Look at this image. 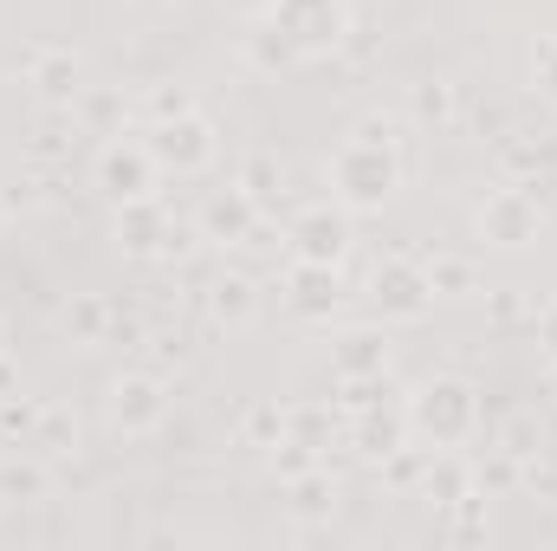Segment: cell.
<instances>
[{"label":"cell","mask_w":557,"mask_h":551,"mask_svg":"<svg viewBox=\"0 0 557 551\" xmlns=\"http://www.w3.org/2000/svg\"><path fill=\"white\" fill-rule=\"evenodd\" d=\"M396 188H403L396 137H389L383 118H363L357 137H344L337 143V156H331V195H337L350 215H370V208L396 201Z\"/></svg>","instance_id":"obj_1"},{"label":"cell","mask_w":557,"mask_h":551,"mask_svg":"<svg viewBox=\"0 0 557 551\" xmlns=\"http://www.w3.org/2000/svg\"><path fill=\"white\" fill-rule=\"evenodd\" d=\"M267 26L311 65V59H331L350 33V0H273L267 7Z\"/></svg>","instance_id":"obj_2"},{"label":"cell","mask_w":557,"mask_h":551,"mask_svg":"<svg viewBox=\"0 0 557 551\" xmlns=\"http://www.w3.org/2000/svg\"><path fill=\"white\" fill-rule=\"evenodd\" d=\"M409 428H416L421 441H434V448H460V441L480 428V396H473V383H460V377L421 383L416 396H409Z\"/></svg>","instance_id":"obj_3"},{"label":"cell","mask_w":557,"mask_h":551,"mask_svg":"<svg viewBox=\"0 0 557 551\" xmlns=\"http://www.w3.org/2000/svg\"><path fill=\"white\" fill-rule=\"evenodd\" d=\"M143 143H149V156H156V169H162V175H201V169L221 156V143H214V124H208L201 111H182V118H156Z\"/></svg>","instance_id":"obj_4"},{"label":"cell","mask_w":557,"mask_h":551,"mask_svg":"<svg viewBox=\"0 0 557 551\" xmlns=\"http://www.w3.org/2000/svg\"><path fill=\"white\" fill-rule=\"evenodd\" d=\"M370 305H376L383 325H416V318L434 311V279L416 260H383L370 273Z\"/></svg>","instance_id":"obj_5"},{"label":"cell","mask_w":557,"mask_h":551,"mask_svg":"<svg viewBox=\"0 0 557 551\" xmlns=\"http://www.w3.org/2000/svg\"><path fill=\"white\" fill-rule=\"evenodd\" d=\"M98 195L104 201H149L156 195V182H162V169H156V156H149V143H124V137H111L104 149H98Z\"/></svg>","instance_id":"obj_6"},{"label":"cell","mask_w":557,"mask_h":551,"mask_svg":"<svg viewBox=\"0 0 557 551\" xmlns=\"http://www.w3.org/2000/svg\"><path fill=\"white\" fill-rule=\"evenodd\" d=\"M285 247H292V260H324V267H344V254H350V208L337 201H318V208H298L292 215V228H285Z\"/></svg>","instance_id":"obj_7"},{"label":"cell","mask_w":557,"mask_h":551,"mask_svg":"<svg viewBox=\"0 0 557 551\" xmlns=\"http://www.w3.org/2000/svg\"><path fill=\"white\" fill-rule=\"evenodd\" d=\"M539 228H545V208H539L532 188H493L486 208H480V241H493V247H506V254L532 247Z\"/></svg>","instance_id":"obj_8"},{"label":"cell","mask_w":557,"mask_h":551,"mask_svg":"<svg viewBox=\"0 0 557 551\" xmlns=\"http://www.w3.org/2000/svg\"><path fill=\"white\" fill-rule=\"evenodd\" d=\"M260 221H267V208H260L240 182H227V188H214V195L201 201L195 234H201V241H214V247H247V241L260 234Z\"/></svg>","instance_id":"obj_9"},{"label":"cell","mask_w":557,"mask_h":551,"mask_svg":"<svg viewBox=\"0 0 557 551\" xmlns=\"http://www.w3.org/2000/svg\"><path fill=\"white\" fill-rule=\"evenodd\" d=\"M331 377L337 383H383L389 377V338L376 325H350L331 338Z\"/></svg>","instance_id":"obj_10"},{"label":"cell","mask_w":557,"mask_h":551,"mask_svg":"<svg viewBox=\"0 0 557 551\" xmlns=\"http://www.w3.org/2000/svg\"><path fill=\"white\" fill-rule=\"evenodd\" d=\"M337 305H344V273H337V267H324V260H292V273H285V311H292V318L324 325Z\"/></svg>","instance_id":"obj_11"},{"label":"cell","mask_w":557,"mask_h":551,"mask_svg":"<svg viewBox=\"0 0 557 551\" xmlns=\"http://www.w3.org/2000/svg\"><path fill=\"white\" fill-rule=\"evenodd\" d=\"M162 415H169V390H162V377L131 370V377L111 383V428H124V434H149V428H162Z\"/></svg>","instance_id":"obj_12"},{"label":"cell","mask_w":557,"mask_h":551,"mask_svg":"<svg viewBox=\"0 0 557 551\" xmlns=\"http://www.w3.org/2000/svg\"><path fill=\"white\" fill-rule=\"evenodd\" d=\"M169 234H175V221L156 208V195L117 208V247H124L131 260H162V254H169Z\"/></svg>","instance_id":"obj_13"},{"label":"cell","mask_w":557,"mask_h":551,"mask_svg":"<svg viewBox=\"0 0 557 551\" xmlns=\"http://www.w3.org/2000/svg\"><path fill=\"white\" fill-rule=\"evenodd\" d=\"M26 85H33V98L39 105H78L85 98V65L72 59V52H39L33 59V72H26Z\"/></svg>","instance_id":"obj_14"},{"label":"cell","mask_w":557,"mask_h":551,"mask_svg":"<svg viewBox=\"0 0 557 551\" xmlns=\"http://www.w3.org/2000/svg\"><path fill=\"white\" fill-rule=\"evenodd\" d=\"M285 513H292V519H305V526H324V519L337 513V480H331L324 467L292 474V480H285Z\"/></svg>","instance_id":"obj_15"},{"label":"cell","mask_w":557,"mask_h":551,"mask_svg":"<svg viewBox=\"0 0 557 551\" xmlns=\"http://www.w3.org/2000/svg\"><path fill=\"white\" fill-rule=\"evenodd\" d=\"M234 182H240V188H247V195H253V201H260L267 215H273L278 195H285V169H278L273 149H253V156L240 162V175H234Z\"/></svg>","instance_id":"obj_16"},{"label":"cell","mask_w":557,"mask_h":551,"mask_svg":"<svg viewBox=\"0 0 557 551\" xmlns=\"http://www.w3.org/2000/svg\"><path fill=\"white\" fill-rule=\"evenodd\" d=\"M208 305H214V318H221V325H247V318H253V305H260V292H253V279H247V273H221Z\"/></svg>","instance_id":"obj_17"},{"label":"cell","mask_w":557,"mask_h":551,"mask_svg":"<svg viewBox=\"0 0 557 551\" xmlns=\"http://www.w3.org/2000/svg\"><path fill=\"white\" fill-rule=\"evenodd\" d=\"M65 331H72V344H104V331H111V305L91 298V292H78V298L65 305Z\"/></svg>","instance_id":"obj_18"},{"label":"cell","mask_w":557,"mask_h":551,"mask_svg":"<svg viewBox=\"0 0 557 551\" xmlns=\"http://www.w3.org/2000/svg\"><path fill=\"white\" fill-rule=\"evenodd\" d=\"M247 59H253L260 72H292V65H305V59H298V52H292V46L278 39V33L267 26V20H260V26L247 33Z\"/></svg>","instance_id":"obj_19"},{"label":"cell","mask_w":557,"mask_h":551,"mask_svg":"<svg viewBox=\"0 0 557 551\" xmlns=\"http://www.w3.org/2000/svg\"><path fill=\"white\" fill-rule=\"evenodd\" d=\"M403 428H409V415H363V428H357V448H363V454H396Z\"/></svg>","instance_id":"obj_20"},{"label":"cell","mask_w":557,"mask_h":551,"mask_svg":"<svg viewBox=\"0 0 557 551\" xmlns=\"http://www.w3.org/2000/svg\"><path fill=\"white\" fill-rule=\"evenodd\" d=\"M72 111H78L91 131H104V137H111V124L124 118V98H117V91H91V85H85V98H78Z\"/></svg>","instance_id":"obj_21"},{"label":"cell","mask_w":557,"mask_h":551,"mask_svg":"<svg viewBox=\"0 0 557 551\" xmlns=\"http://www.w3.org/2000/svg\"><path fill=\"white\" fill-rule=\"evenodd\" d=\"M39 493H46V467H33V461L0 467V500H39Z\"/></svg>","instance_id":"obj_22"},{"label":"cell","mask_w":557,"mask_h":551,"mask_svg":"<svg viewBox=\"0 0 557 551\" xmlns=\"http://www.w3.org/2000/svg\"><path fill=\"white\" fill-rule=\"evenodd\" d=\"M416 118L421 124H447V118H454V85H447V78L416 85Z\"/></svg>","instance_id":"obj_23"},{"label":"cell","mask_w":557,"mask_h":551,"mask_svg":"<svg viewBox=\"0 0 557 551\" xmlns=\"http://www.w3.org/2000/svg\"><path fill=\"white\" fill-rule=\"evenodd\" d=\"M499 454H506V461L539 454V421H532V415H512V421H506V434H499Z\"/></svg>","instance_id":"obj_24"},{"label":"cell","mask_w":557,"mask_h":551,"mask_svg":"<svg viewBox=\"0 0 557 551\" xmlns=\"http://www.w3.org/2000/svg\"><path fill=\"white\" fill-rule=\"evenodd\" d=\"M532 78L545 85V98H557V39H539L532 46Z\"/></svg>","instance_id":"obj_25"},{"label":"cell","mask_w":557,"mask_h":551,"mask_svg":"<svg viewBox=\"0 0 557 551\" xmlns=\"http://www.w3.org/2000/svg\"><path fill=\"white\" fill-rule=\"evenodd\" d=\"M149 111H156V118H182V111H195V98H188V91H156Z\"/></svg>","instance_id":"obj_26"},{"label":"cell","mask_w":557,"mask_h":551,"mask_svg":"<svg viewBox=\"0 0 557 551\" xmlns=\"http://www.w3.org/2000/svg\"><path fill=\"white\" fill-rule=\"evenodd\" d=\"M428 493H434V500H460V474H454V467H434V474H428Z\"/></svg>","instance_id":"obj_27"},{"label":"cell","mask_w":557,"mask_h":551,"mask_svg":"<svg viewBox=\"0 0 557 551\" xmlns=\"http://www.w3.org/2000/svg\"><path fill=\"white\" fill-rule=\"evenodd\" d=\"M539 344H545V357L557 364V298L545 305V311H539Z\"/></svg>","instance_id":"obj_28"},{"label":"cell","mask_w":557,"mask_h":551,"mask_svg":"<svg viewBox=\"0 0 557 551\" xmlns=\"http://www.w3.org/2000/svg\"><path fill=\"white\" fill-rule=\"evenodd\" d=\"M0 357H7V318H0Z\"/></svg>","instance_id":"obj_29"}]
</instances>
